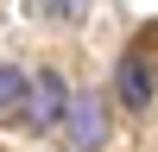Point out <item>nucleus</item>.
Segmentation results:
<instances>
[{
  "instance_id": "1",
  "label": "nucleus",
  "mask_w": 158,
  "mask_h": 152,
  "mask_svg": "<svg viewBox=\"0 0 158 152\" xmlns=\"http://www.w3.org/2000/svg\"><path fill=\"white\" fill-rule=\"evenodd\" d=\"M70 89H63V76L57 70H38L32 76V95H25V108H19V120L32 127V133H44V127H57V120H70Z\"/></svg>"
},
{
  "instance_id": "2",
  "label": "nucleus",
  "mask_w": 158,
  "mask_h": 152,
  "mask_svg": "<svg viewBox=\"0 0 158 152\" xmlns=\"http://www.w3.org/2000/svg\"><path fill=\"white\" fill-rule=\"evenodd\" d=\"M63 133H70L76 152H95L101 139H108V114H101V101H95V95H76V101H70V120H63Z\"/></svg>"
},
{
  "instance_id": "3",
  "label": "nucleus",
  "mask_w": 158,
  "mask_h": 152,
  "mask_svg": "<svg viewBox=\"0 0 158 152\" xmlns=\"http://www.w3.org/2000/svg\"><path fill=\"white\" fill-rule=\"evenodd\" d=\"M114 89H120L127 108H146V101H152V63L139 57V51H127L120 70H114Z\"/></svg>"
},
{
  "instance_id": "4",
  "label": "nucleus",
  "mask_w": 158,
  "mask_h": 152,
  "mask_svg": "<svg viewBox=\"0 0 158 152\" xmlns=\"http://www.w3.org/2000/svg\"><path fill=\"white\" fill-rule=\"evenodd\" d=\"M25 95H32V76H25L19 63H0V114H6V108H25Z\"/></svg>"
}]
</instances>
